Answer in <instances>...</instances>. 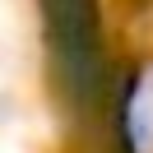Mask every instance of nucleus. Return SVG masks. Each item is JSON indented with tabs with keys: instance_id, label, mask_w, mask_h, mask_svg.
I'll return each mask as SVG.
<instances>
[{
	"instance_id": "1",
	"label": "nucleus",
	"mask_w": 153,
	"mask_h": 153,
	"mask_svg": "<svg viewBox=\"0 0 153 153\" xmlns=\"http://www.w3.org/2000/svg\"><path fill=\"white\" fill-rule=\"evenodd\" d=\"M116 149L153 153V56H144L116 93Z\"/></svg>"
}]
</instances>
